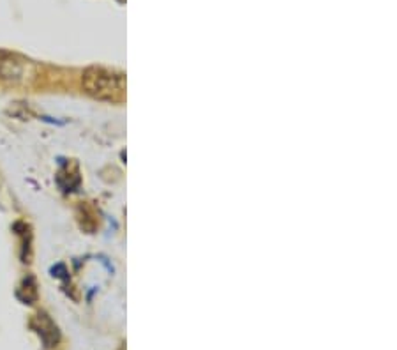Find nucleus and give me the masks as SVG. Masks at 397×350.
<instances>
[{
  "label": "nucleus",
  "instance_id": "1",
  "mask_svg": "<svg viewBox=\"0 0 397 350\" xmlns=\"http://www.w3.org/2000/svg\"><path fill=\"white\" fill-rule=\"evenodd\" d=\"M81 85L99 101H122L126 96V74L106 68H89L81 74Z\"/></svg>",
  "mask_w": 397,
  "mask_h": 350
},
{
  "label": "nucleus",
  "instance_id": "2",
  "mask_svg": "<svg viewBox=\"0 0 397 350\" xmlns=\"http://www.w3.org/2000/svg\"><path fill=\"white\" fill-rule=\"evenodd\" d=\"M32 327L37 331V334L41 336V340H43L46 349L57 347L58 340H61V334H58L57 326L53 324V320L48 317V315L37 313L32 320Z\"/></svg>",
  "mask_w": 397,
  "mask_h": 350
},
{
  "label": "nucleus",
  "instance_id": "3",
  "mask_svg": "<svg viewBox=\"0 0 397 350\" xmlns=\"http://www.w3.org/2000/svg\"><path fill=\"white\" fill-rule=\"evenodd\" d=\"M0 80L6 82L18 83L25 80V64L23 62L12 61V59H4L0 61Z\"/></svg>",
  "mask_w": 397,
  "mask_h": 350
}]
</instances>
